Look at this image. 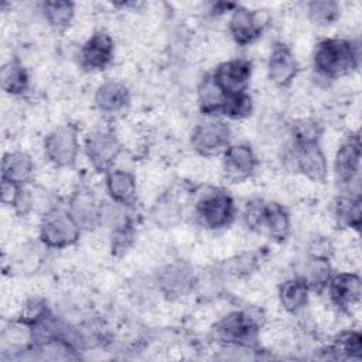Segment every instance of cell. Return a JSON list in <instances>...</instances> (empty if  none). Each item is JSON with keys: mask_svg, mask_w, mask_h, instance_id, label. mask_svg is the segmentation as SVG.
Segmentation results:
<instances>
[{"mask_svg": "<svg viewBox=\"0 0 362 362\" xmlns=\"http://www.w3.org/2000/svg\"><path fill=\"white\" fill-rule=\"evenodd\" d=\"M359 65V48L345 38H322L313 51L315 72L327 79H338L355 71Z\"/></svg>", "mask_w": 362, "mask_h": 362, "instance_id": "1", "label": "cell"}, {"mask_svg": "<svg viewBox=\"0 0 362 362\" xmlns=\"http://www.w3.org/2000/svg\"><path fill=\"white\" fill-rule=\"evenodd\" d=\"M197 222L211 230H219L230 225L235 218L233 198L221 188H211L199 195L194 205Z\"/></svg>", "mask_w": 362, "mask_h": 362, "instance_id": "2", "label": "cell"}, {"mask_svg": "<svg viewBox=\"0 0 362 362\" xmlns=\"http://www.w3.org/2000/svg\"><path fill=\"white\" fill-rule=\"evenodd\" d=\"M82 229L68 209L49 208L40 222L38 236L49 249H65L78 242Z\"/></svg>", "mask_w": 362, "mask_h": 362, "instance_id": "3", "label": "cell"}, {"mask_svg": "<svg viewBox=\"0 0 362 362\" xmlns=\"http://www.w3.org/2000/svg\"><path fill=\"white\" fill-rule=\"evenodd\" d=\"M259 321L249 311H232L214 327L215 339L223 346L252 348L257 341Z\"/></svg>", "mask_w": 362, "mask_h": 362, "instance_id": "4", "label": "cell"}, {"mask_svg": "<svg viewBox=\"0 0 362 362\" xmlns=\"http://www.w3.org/2000/svg\"><path fill=\"white\" fill-rule=\"evenodd\" d=\"M44 153L48 161L55 167H72L79 154L76 127L72 124H62L54 129L44 140Z\"/></svg>", "mask_w": 362, "mask_h": 362, "instance_id": "5", "label": "cell"}, {"mask_svg": "<svg viewBox=\"0 0 362 362\" xmlns=\"http://www.w3.org/2000/svg\"><path fill=\"white\" fill-rule=\"evenodd\" d=\"M232 130L229 124L221 119H208L197 124L191 133L192 148L205 157L222 154L230 144Z\"/></svg>", "mask_w": 362, "mask_h": 362, "instance_id": "6", "label": "cell"}, {"mask_svg": "<svg viewBox=\"0 0 362 362\" xmlns=\"http://www.w3.org/2000/svg\"><path fill=\"white\" fill-rule=\"evenodd\" d=\"M290 158L294 168L315 182H324L328 175L327 157L318 140L293 141Z\"/></svg>", "mask_w": 362, "mask_h": 362, "instance_id": "7", "label": "cell"}, {"mask_svg": "<svg viewBox=\"0 0 362 362\" xmlns=\"http://www.w3.org/2000/svg\"><path fill=\"white\" fill-rule=\"evenodd\" d=\"M158 290L170 300L181 298L189 294L197 283V274L194 269L181 260L171 262L160 269L156 277Z\"/></svg>", "mask_w": 362, "mask_h": 362, "instance_id": "8", "label": "cell"}, {"mask_svg": "<svg viewBox=\"0 0 362 362\" xmlns=\"http://www.w3.org/2000/svg\"><path fill=\"white\" fill-rule=\"evenodd\" d=\"M122 151V144L112 132L98 130L85 140V154L90 165L99 173L113 170V164Z\"/></svg>", "mask_w": 362, "mask_h": 362, "instance_id": "9", "label": "cell"}, {"mask_svg": "<svg viewBox=\"0 0 362 362\" xmlns=\"http://www.w3.org/2000/svg\"><path fill=\"white\" fill-rule=\"evenodd\" d=\"M332 305L344 313H351L361 301L362 281L359 274L352 272H341L329 277L324 287Z\"/></svg>", "mask_w": 362, "mask_h": 362, "instance_id": "10", "label": "cell"}, {"mask_svg": "<svg viewBox=\"0 0 362 362\" xmlns=\"http://www.w3.org/2000/svg\"><path fill=\"white\" fill-rule=\"evenodd\" d=\"M257 157L247 143H230L222 153L225 177L232 182H240L253 175Z\"/></svg>", "mask_w": 362, "mask_h": 362, "instance_id": "11", "label": "cell"}, {"mask_svg": "<svg viewBox=\"0 0 362 362\" xmlns=\"http://www.w3.org/2000/svg\"><path fill=\"white\" fill-rule=\"evenodd\" d=\"M228 30L232 40L240 45H249L255 42L264 30V20L260 11L249 10L242 6H235L230 13Z\"/></svg>", "mask_w": 362, "mask_h": 362, "instance_id": "12", "label": "cell"}, {"mask_svg": "<svg viewBox=\"0 0 362 362\" xmlns=\"http://www.w3.org/2000/svg\"><path fill=\"white\" fill-rule=\"evenodd\" d=\"M115 42L106 31H95L79 49V64L89 71L105 69L113 59Z\"/></svg>", "mask_w": 362, "mask_h": 362, "instance_id": "13", "label": "cell"}, {"mask_svg": "<svg viewBox=\"0 0 362 362\" xmlns=\"http://www.w3.org/2000/svg\"><path fill=\"white\" fill-rule=\"evenodd\" d=\"M212 75L228 95L243 93L252 76V62L246 58H233L219 64Z\"/></svg>", "mask_w": 362, "mask_h": 362, "instance_id": "14", "label": "cell"}, {"mask_svg": "<svg viewBox=\"0 0 362 362\" xmlns=\"http://www.w3.org/2000/svg\"><path fill=\"white\" fill-rule=\"evenodd\" d=\"M298 61L284 44H276L269 55L267 75L273 85L287 88L298 74Z\"/></svg>", "mask_w": 362, "mask_h": 362, "instance_id": "15", "label": "cell"}, {"mask_svg": "<svg viewBox=\"0 0 362 362\" xmlns=\"http://www.w3.org/2000/svg\"><path fill=\"white\" fill-rule=\"evenodd\" d=\"M359 164H361V143L359 137L349 136L341 143L337 150L334 160V171L341 182L348 184L351 180L359 177Z\"/></svg>", "mask_w": 362, "mask_h": 362, "instance_id": "16", "label": "cell"}, {"mask_svg": "<svg viewBox=\"0 0 362 362\" xmlns=\"http://www.w3.org/2000/svg\"><path fill=\"white\" fill-rule=\"evenodd\" d=\"M100 204L89 189H78L69 199L68 211L82 230H90L99 225Z\"/></svg>", "mask_w": 362, "mask_h": 362, "instance_id": "17", "label": "cell"}, {"mask_svg": "<svg viewBox=\"0 0 362 362\" xmlns=\"http://www.w3.org/2000/svg\"><path fill=\"white\" fill-rule=\"evenodd\" d=\"M93 102L102 113L115 115L129 105L130 92L123 82L107 79L98 86Z\"/></svg>", "mask_w": 362, "mask_h": 362, "instance_id": "18", "label": "cell"}, {"mask_svg": "<svg viewBox=\"0 0 362 362\" xmlns=\"http://www.w3.org/2000/svg\"><path fill=\"white\" fill-rule=\"evenodd\" d=\"M35 173V164L31 156L25 151L6 153L1 161V180L24 187L28 184Z\"/></svg>", "mask_w": 362, "mask_h": 362, "instance_id": "19", "label": "cell"}, {"mask_svg": "<svg viewBox=\"0 0 362 362\" xmlns=\"http://www.w3.org/2000/svg\"><path fill=\"white\" fill-rule=\"evenodd\" d=\"M106 191L112 201L130 206L137 198L136 177L126 170H110L106 173Z\"/></svg>", "mask_w": 362, "mask_h": 362, "instance_id": "20", "label": "cell"}, {"mask_svg": "<svg viewBox=\"0 0 362 362\" xmlns=\"http://www.w3.org/2000/svg\"><path fill=\"white\" fill-rule=\"evenodd\" d=\"M290 228V215L284 206H281L277 202L263 204L259 230L267 232V235L276 242H283L287 239Z\"/></svg>", "mask_w": 362, "mask_h": 362, "instance_id": "21", "label": "cell"}, {"mask_svg": "<svg viewBox=\"0 0 362 362\" xmlns=\"http://www.w3.org/2000/svg\"><path fill=\"white\" fill-rule=\"evenodd\" d=\"M198 105L204 115H221V110L228 99V93L218 85L212 74H206L197 88Z\"/></svg>", "mask_w": 362, "mask_h": 362, "instance_id": "22", "label": "cell"}, {"mask_svg": "<svg viewBox=\"0 0 362 362\" xmlns=\"http://www.w3.org/2000/svg\"><path fill=\"white\" fill-rule=\"evenodd\" d=\"M310 287L301 277H291L286 280L279 288V300L283 308L291 314L301 311L308 303Z\"/></svg>", "mask_w": 362, "mask_h": 362, "instance_id": "23", "label": "cell"}, {"mask_svg": "<svg viewBox=\"0 0 362 362\" xmlns=\"http://www.w3.org/2000/svg\"><path fill=\"white\" fill-rule=\"evenodd\" d=\"M182 208L175 197L164 194L151 208L150 216L153 222L160 228H173L181 221Z\"/></svg>", "mask_w": 362, "mask_h": 362, "instance_id": "24", "label": "cell"}, {"mask_svg": "<svg viewBox=\"0 0 362 362\" xmlns=\"http://www.w3.org/2000/svg\"><path fill=\"white\" fill-rule=\"evenodd\" d=\"M362 215L361 197L342 195L334 202V218L344 228L359 229Z\"/></svg>", "mask_w": 362, "mask_h": 362, "instance_id": "25", "label": "cell"}, {"mask_svg": "<svg viewBox=\"0 0 362 362\" xmlns=\"http://www.w3.org/2000/svg\"><path fill=\"white\" fill-rule=\"evenodd\" d=\"M45 21L58 31H62L69 27L75 16V4L72 1H59L51 0L44 1L41 6Z\"/></svg>", "mask_w": 362, "mask_h": 362, "instance_id": "26", "label": "cell"}, {"mask_svg": "<svg viewBox=\"0 0 362 362\" xmlns=\"http://www.w3.org/2000/svg\"><path fill=\"white\" fill-rule=\"evenodd\" d=\"M1 89L13 96L23 95L30 83L27 69L20 62H8L1 68L0 74Z\"/></svg>", "mask_w": 362, "mask_h": 362, "instance_id": "27", "label": "cell"}, {"mask_svg": "<svg viewBox=\"0 0 362 362\" xmlns=\"http://www.w3.org/2000/svg\"><path fill=\"white\" fill-rule=\"evenodd\" d=\"M341 14V7L334 0H313L307 3L308 20L318 27L334 24Z\"/></svg>", "mask_w": 362, "mask_h": 362, "instance_id": "28", "label": "cell"}, {"mask_svg": "<svg viewBox=\"0 0 362 362\" xmlns=\"http://www.w3.org/2000/svg\"><path fill=\"white\" fill-rule=\"evenodd\" d=\"M331 276L329 260L308 257L305 263V272L301 277L307 281L310 290H322Z\"/></svg>", "mask_w": 362, "mask_h": 362, "instance_id": "29", "label": "cell"}, {"mask_svg": "<svg viewBox=\"0 0 362 362\" xmlns=\"http://www.w3.org/2000/svg\"><path fill=\"white\" fill-rule=\"evenodd\" d=\"M332 351L337 352L342 358H351V359H359L362 352V337L358 331L349 329L342 331L337 335Z\"/></svg>", "mask_w": 362, "mask_h": 362, "instance_id": "30", "label": "cell"}, {"mask_svg": "<svg viewBox=\"0 0 362 362\" xmlns=\"http://www.w3.org/2000/svg\"><path fill=\"white\" fill-rule=\"evenodd\" d=\"M49 317H51V314H49V308H48L47 303L42 298L35 297V298H30L24 303L17 320L35 328L37 325L47 321Z\"/></svg>", "mask_w": 362, "mask_h": 362, "instance_id": "31", "label": "cell"}, {"mask_svg": "<svg viewBox=\"0 0 362 362\" xmlns=\"http://www.w3.org/2000/svg\"><path fill=\"white\" fill-rule=\"evenodd\" d=\"M252 110H253L252 96L247 92H243L238 95H229L221 110V115L232 120H240L247 117L252 113Z\"/></svg>", "mask_w": 362, "mask_h": 362, "instance_id": "32", "label": "cell"}, {"mask_svg": "<svg viewBox=\"0 0 362 362\" xmlns=\"http://www.w3.org/2000/svg\"><path fill=\"white\" fill-rule=\"evenodd\" d=\"M133 240H134V228H133L132 219H127L126 222L112 229L110 247L115 255H123L126 250H129Z\"/></svg>", "mask_w": 362, "mask_h": 362, "instance_id": "33", "label": "cell"}, {"mask_svg": "<svg viewBox=\"0 0 362 362\" xmlns=\"http://www.w3.org/2000/svg\"><path fill=\"white\" fill-rule=\"evenodd\" d=\"M334 253L332 242L325 236H317L308 246V257L329 260Z\"/></svg>", "mask_w": 362, "mask_h": 362, "instance_id": "34", "label": "cell"}, {"mask_svg": "<svg viewBox=\"0 0 362 362\" xmlns=\"http://www.w3.org/2000/svg\"><path fill=\"white\" fill-rule=\"evenodd\" d=\"M23 188L21 185H17L14 182H10V181H6V180H1V202L4 205H8V206H16L21 192H23Z\"/></svg>", "mask_w": 362, "mask_h": 362, "instance_id": "35", "label": "cell"}]
</instances>
